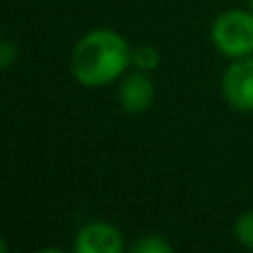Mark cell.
Instances as JSON below:
<instances>
[{"instance_id":"1","label":"cell","mask_w":253,"mask_h":253,"mask_svg":"<svg viewBox=\"0 0 253 253\" xmlns=\"http://www.w3.org/2000/svg\"><path fill=\"white\" fill-rule=\"evenodd\" d=\"M131 51L123 34L107 27L91 29L80 36L71 49V76L83 87H105L125 76L131 65Z\"/></svg>"},{"instance_id":"2","label":"cell","mask_w":253,"mask_h":253,"mask_svg":"<svg viewBox=\"0 0 253 253\" xmlns=\"http://www.w3.org/2000/svg\"><path fill=\"white\" fill-rule=\"evenodd\" d=\"M211 42L222 56L245 58L253 53V13L249 9H227L211 25Z\"/></svg>"},{"instance_id":"3","label":"cell","mask_w":253,"mask_h":253,"mask_svg":"<svg viewBox=\"0 0 253 253\" xmlns=\"http://www.w3.org/2000/svg\"><path fill=\"white\" fill-rule=\"evenodd\" d=\"M220 91L231 109L240 114L253 111V53L229 62L220 80Z\"/></svg>"},{"instance_id":"4","label":"cell","mask_w":253,"mask_h":253,"mask_svg":"<svg viewBox=\"0 0 253 253\" xmlns=\"http://www.w3.org/2000/svg\"><path fill=\"white\" fill-rule=\"evenodd\" d=\"M153 100H156V84L147 76V71H131L120 78L118 87V105L125 114L140 116L144 111L151 109Z\"/></svg>"},{"instance_id":"5","label":"cell","mask_w":253,"mask_h":253,"mask_svg":"<svg viewBox=\"0 0 253 253\" xmlns=\"http://www.w3.org/2000/svg\"><path fill=\"white\" fill-rule=\"evenodd\" d=\"M123 249H125L123 231L109 222L84 224L74 242L76 253H120Z\"/></svg>"},{"instance_id":"6","label":"cell","mask_w":253,"mask_h":253,"mask_svg":"<svg viewBox=\"0 0 253 253\" xmlns=\"http://www.w3.org/2000/svg\"><path fill=\"white\" fill-rule=\"evenodd\" d=\"M131 65L140 71H156L160 67V53H158L156 47H149V44H142V47H135L131 51Z\"/></svg>"},{"instance_id":"7","label":"cell","mask_w":253,"mask_h":253,"mask_svg":"<svg viewBox=\"0 0 253 253\" xmlns=\"http://www.w3.org/2000/svg\"><path fill=\"white\" fill-rule=\"evenodd\" d=\"M233 236L240 242V247L253 251V209L242 211L233 222Z\"/></svg>"},{"instance_id":"8","label":"cell","mask_w":253,"mask_h":253,"mask_svg":"<svg viewBox=\"0 0 253 253\" xmlns=\"http://www.w3.org/2000/svg\"><path fill=\"white\" fill-rule=\"evenodd\" d=\"M129 251L131 253H171L173 247L162 236H144V238H138L129 247Z\"/></svg>"},{"instance_id":"9","label":"cell","mask_w":253,"mask_h":253,"mask_svg":"<svg viewBox=\"0 0 253 253\" xmlns=\"http://www.w3.org/2000/svg\"><path fill=\"white\" fill-rule=\"evenodd\" d=\"M16 60H18V47L9 38H4L2 42H0V69L9 71Z\"/></svg>"},{"instance_id":"10","label":"cell","mask_w":253,"mask_h":253,"mask_svg":"<svg viewBox=\"0 0 253 253\" xmlns=\"http://www.w3.org/2000/svg\"><path fill=\"white\" fill-rule=\"evenodd\" d=\"M247 2H249V7H247V9H249V11L253 13V0H247Z\"/></svg>"}]
</instances>
